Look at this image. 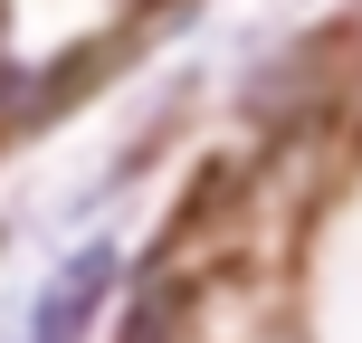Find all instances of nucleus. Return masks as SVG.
I'll use <instances>...</instances> for the list:
<instances>
[{"label":"nucleus","mask_w":362,"mask_h":343,"mask_svg":"<svg viewBox=\"0 0 362 343\" xmlns=\"http://www.w3.org/2000/svg\"><path fill=\"white\" fill-rule=\"evenodd\" d=\"M105 296H115V248H76L67 267L38 286V306H29V343H86V325L105 315Z\"/></svg>","instance_id":"f257e3e1"},{"label":"nucleus","mask_w":362,"mask_h":343,"mask_svg":"<svg viewBox=\"0 0 362 343\" xmlns=\"http://www.w3.org/2000/svg\"><path fill=\"white\" fill-rule=\"evenodd\" d=\"M181 315H191V286H181V277H153V286L134 296V315H124L115 343H181Z\"/></svg>","instance_id":"f03ea898"}]
</instances>
